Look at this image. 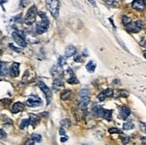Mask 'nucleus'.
<instances>
[{
	"mask_svg": "<svg viewBox=\"0 0 146 145\" xmlns=\"http://www.w3.org/2000/svg\"><path fill=\"white\" fill-rule=\"evenodd\" d=\"M39 15L41 18V21L37 23L36 30H37V32L39 34H42L48 30V26H49V22L44 13H39Z\"/></svg>",
	"mask_w": 146,
	"mask_h": 145,
	"instance_id": "nucleus-1",
	"label": "nucleus"
},
{
	"mask_svg": "<svg viewBox=\"0 0 146 145\" xmlns=\"http://www.w3.org/2000/svg\"><path fill=\"white\" fill-rule=\"evenodd\" d=\"M48 10L55 18H58L59 15V0H46Z\"/></svg>",
	"mask_w": 146,
	"mask_h": 145,
	"instance_id": "nucleus-2",
	"label": "nucleus"
},
{
	"mask_svg": "<svg viewBox=\"0 0 146 145\" xmlns=\"http://www.w3.org/2000/svg\"><path fill=\"white\" fill-rule=\"evenodd\" d=\"M37 17V7L36 5H31V8H29L26 15L24 18V23L27 25H31L36 20Z\"/></svg>",
	"mask_w": 146,
	"mask_h": 145,
	"instance_id": "nucleus-3",
	"label": "nucleus"
},
{
	"mask_svg": "<svg viewBox=\"0 0 146 145\" xmlns=\"http://www.w3.org/2000/svg\"><path fill=\"white\" fill-rule=\"evenodd\" d=\"M38 85H39L40 89L44 92V94H45V97H46V99H47V103L49 104L50 101H51V99H52V92H51V91H50L49 88L41 81H38Z\"/></svg>",
	"mask_w": 146,
	"mask_h": 145,
	"instance_id": "nucleus-4",
	"label": "nucleus"
},
{
	"mask_svg": "<svg viewBox=\"0 0 146 145\" xmlns=\"http://www.w3.org/2000/svg\"><path fill=\"white\" fill-rule=\"evenodd\" d=\"M126 29H127L128 31L130 32H138V31H140L143 27V23L141 22V21H137L135 23H130L128 25H126Z\"/></svg>",
	"mask_w": 146,
	"mask_h": 145,
	"instance_id": "nucleus-5",
	"label": "nucleus"
},
{
	"mask_svg": "<svg viewBox=\"0 0 146 145\" xmlns=\"http://www.w3.org/2000/svg\"><path fill=\"white\" fill-rule=\"evenodd\" d=\"M12 36H13V39H14V40L17 43V45H19L20 47H23V48L27 46V43H26V41H25L24 37L20 32H18V31H15V32H13Z\"/></svg>",
	"mask_w": 146,
	"mask_h": 145,
	"instance_id": "nucleus-6",
	"label": "nucleus"
},
{
	"mask_svg": "<svg viewBox=\"0 0 146 145\" xmlns=\"http://www.w3.org/2000/svg\"><path fill=\"white\" fill-rule=\"evenodd\" d=\"M42 104L41 99L37 97V96H31L27 101H26V105L28 107H31V108H35V107H39Z\"/></svg>",
	"mask_w": 146,
	"mask_h": 145,
	"instance_id": "nucleus-7",
	"label": "nucleus"
},
{
	"mask_svg": "<svg viewBox=\"0 0 146 145\" xmlns=\"http://www.w3.org/2000/svg\"><path fill=\"white\" fill-rule=\"evenodd\" d=\"M50 73H51L52 76L55 78V79H62L63 77V69H62V66H55L51 68V70H50Z\"/></svg>",
	"mask_w": 146,
	"mask_h": 145,
	"instance_id": "nucleus-8",
	"label": "nucleus"
},
{
	"mask_svg": "<svg viewBox=\"0 0 146 145\" xmlns=\"http://www.w3.org/2000/svg\"><path fill=\"white\" fill-rule=\"evenodd\" d=\"M113 95V90L112 89H107L103 91L102 92H100L98 95V99L100 101H104V100L108 98Z\"/></svg>",
	"mask_w": 146,
	"mask_h": 145,
	"instance_id": "nucleus-9",
	"label": "nucleus"
},
{
	"mask_svg": "<svg viewBox=\"0 0 146 145\" xmlns=\"http://www.w3.org/2000/svg\"><path fill=\"white\" fill-rule=\"evenodd\" d=\"M133 8H135L136 10H143L146 6L145 0H134V2L132 4Z\"/></svg>",
	"mask_w": 146,
	"mask_h": 145,
	"instance_id": "nucleus-10",
	"label": "nucleus"
},
{
	"mask_svg": "<svg viewBox=\"0 0 146 145\" xmlns=\"http://www.w3.org/2000/svg\"><path fill=\"white\" fill-rule=\"evenodd\" d=\"M92 112H93V114H94L95 116H96V117H103L105 109L102 108V107L98 106V105H95V106L93 107V108H92Z\"/></svg>",
	"mask_w": 146,
	"mask_h": 145,
	"instance_id": "nucleus-11",
	"label": "nucleus"
},
{
	"mask_svg": "<svg viewBox=\"0 0 146 145\" xmlns=\"http://www.w3.org/2000/svg\"><path fill=\"white\" fill-rule=\"evenodd\" d=\"M23 109H24V104L22 102H16L12 107V113L16 114V113L23 111Z\"/></svg>",
	"mask_w": 146,
	"mask_h": 145,
	"instance_id": "nucleus-12",
	"label": "nucleus"
},
{
	"mask_svg": "<svg viewBox=\"0 0 146 145\" xmlns=\"http://www.w3.org/2000/svg\"><path fill=\"white\" fill-rule=\"evenodd\" d=\"M130 109L127 108V107H122V108H120L119 109V114H120V117H121L122 119H126L129 115H130Z\"/></svg>",
	"mask_w": 146,
	"mask_h": 145,
	"instance_id": "nucleus-13",
	"label": "nucleus"
},
{
	"mask_svg": "<svg viewBox=\"0 0 146 145\" xmlns=\"http://www.w3.org/2000/svg\"><path fill=\"white\" fill-rule=\"evenodd\" d=\"M90 98L88 97H82L79 100V108L82 109H85L87 108L88 104L90 103Z\"/></svg>",
	"mask_w": 146,
	"mask_h": 145,
	"instance_id": "nucleus-14",
	"label": "nucleus"
},
{
	"mask_svg": "<svg viewBox=\"0 0 146 145\" xmlns=\"http://www.w3.org/2000/svg\"><path fill=\"white\" fill-rule=\"evenodd\" d=\"M76 48L73 45H69L66 47V51H65V55L66 58H70V56H73L75 53H76Z\"/></svg>",
	"mask_w": 146,
	"mask_h": 145,
	"instance_id": "nucleus-15",
	"label": "nucleus"
},
{
	"mask_svg": "<svg viewBox=\"0 0 146 145\" xmlns=\"http://www.w3.org/2000/svg\"><path fill=\"white\" fill-rule=\"evenodd\" d=\"M10 74L13 77H17L19 75V64L18 63H14L12 65L10 69Z\"/></svg>",
	"mask_w": 146,
	"mask_h": 145,
	"instance_id": "nucleus-16",
	"label": "nucleus"
},
{
	"mask_svg": "<svg viewBox=\"0 0 146 145\" xmlns=\"http://www.w3.org/2000/svg\"><path fill=\"white\" fill-rule=\"evenodd\" d=\"M61 99L62 100H69V99H71L72 97H73V92L71 91H69V90H66L64 91L62 93H61Z\"/></svg>",
	"mask_w": 146,
	"mask_h": 145,
	"instance_id": "nucleus-17",
	"label": "nucleus"
},
{
	"mask_svg": "<svg viewBox=\"0 0 146 145\" xmlns=\"http://www.w3.org/2000/svg\"><path fill=\"white\" fill-rule=\"evenodd\" d=\"M64 86V83H63L62 79H55L53 83V89L55 91H58L61 87Z\"/></svg>",
	"mask_w": 146,
	"mask_h": 145,
	"instance_id": "nucleus-18",
	"label": "nucleus"
},
{
	"mask_svg": "<svg viewBox=\"0 0 146 145\" xmlns=\"http://www.w3.org/2000/svg\"><path fill=\"white\" fill-rule=\"evenodd\" d=\"M29 120H30V124H33V126H36V125L39 124V122H40V117H38L36 115H33V114H31Z\"/></svg>",
	"mask_w": 146,
	"mask_h": 145,
	"instance_id": "nucleus-19",
	"label": "nucleus"
},
{
	"mask_svg": "<svg viewBox=\"0 0 146 145\" xmlns=\"http://www.w3.org/2000/svg\"><path fill=\"white\" fill-rule=\"evenodd\" d=\"M7 73H8V69L5 65V63L0 61V75H5Z\"/></svg>",
	"mask_w": 146,
	"mask_h": 145,
	"instance_id": "nucleus-20",
	"label": "nucleus"
},
{
	"mask_svg": "<svg viewBox=\"0 0 146 145\" xmlns=\"http://www.w3.org/2000/svg\"><path fill=\"white\" fill-rule=\"evenodd\" d=\"M95 68H96V64L93 62V61H90L88 63V64L86 65V69L88 72L90 73H93L95 71Z\"/></svg>",
	"mask_w": 146,
	"mask_h": 145,
	"instance_id": "nucleus-21",
	"label": "nucleus"
},
{
	"mask_svg": "<svg viewBox=\"0 0 146 145\" xmlns=\"http://www.w3.org/2000/svg\"><path fill=\"white\" fill-rule=\"evenodd\" d=\"M29 124H30V120H29V119H23V120L20 124V129L23 130L24 128H26Z\"/></svg>",
	"mask_w": 146,
	"mask_h": 145,
	"instance_id": "nucleus-22",
	"label": "nucleus"
},
{
	"mask_svg": "<svg viewBox=\"0 0 146 145\" xmlns=\"http://www.w3.org/2000/svg\"><path fill=\"white\" fill-rule=\"evenodd\" d=\"M134 128V124L131 122H125L123 124V129L124 130H131Z\"/></svg>",
	"mask_w": 146,
	"mask_h": 145,
	"instance_id": "nucleus-23",
	"label": "nucleus"
},
{
	"mask_svg": "<svg viewBox=\"0 0 146 145\" xmlns=\"http://www.w3.org/2000/svg\"><path fill=\"white\" fill-rule=\"evenodd\" d=\"M79 95H80V98L82 97H88L89 96V90L87 88H84V89H82L79 92Z\"/></svg>",
	"mask_w": 146,
	"mask_h": 145,
	"instance_id": "nucleus-24",
	"label": "nucleus"
},
{
	"mask_svg": "<svg viewBox=\"0 0 146 145\" xmlns=\"http://www.w3.org/2000/svg\"><path fill=\"white\" fill-rule=\"evenodd\" d=\"M111 116H112V111L110 110V109H105L103 117L105 119H107V120H110V119H111Z\"/></svg>",
	"mask_w": 146,
	"mask_h": 145,
	"instance_id": "nucleus-25",
	"label": "nucleus"
},
{
	"mask_svg": "<svg viewBox=\"0 0 146 145\" xmlns=\"http://www.w3.org/2000/svg\"><path fill=\"white\" fill-rule=\"evenodd\" d=\"M67 83L69 84H77V83H79V81H78V79L76 78V77L72 76V77H70L67 80Z\"/></svg>",
	"mask_w": 146,
	"mask_h": 145,
	"instance_id": "nucleus-26",
	"label": "nucleus"
},
{
	"mask_svg": "<svg viewBox=\"0 0 146 145\" xmlns=\"http://www.w3.org/2000/svg\"><path fill=\"white\" fill-rule=\"evenodd\" d=\"M31 139L36 142H40L41 141V135L38 134H33V135H31Z\"/></svg>",
	"mask_w": 146,
	"mask_h": 145,
	"instance_id": "nucleus-27",
	"label": "nucleus"
},
{
	"mask_svg": "<svg viewBox=\"0 0 146 145\" xmlns=\"http://www.w3.org/2000/svg\"><path fill=\"white\" fill-rule=\"evenodd\" d=\"M66 64V58L65 56H59L58 58V66H63Z\"/></svg>",
	"mask_w": 146,
	"mask_h": 145,
	"instance_id": "nucleus-28",
	"label": "nucleus"
},
{
	"mask_svg": "<svg viewBox=\"0 0 146 145\" xmlns=\"http://www.w3.org/2000/svg\"><path fill=\"white\" fill-rule=\"evenodd\" d=\"M122 22H123V23H124L125 26H126V25H128L130 23H132L131 19H130L129 17H127V16H125V15L123 16V18H122Z\"/></svg>",
	"mask_w": 146,
	"mask_h": 145,
	"instance_id": "nucleus-29",
	"label": "nucleus"
},
{
	"mask_svg": "<svg viewBox=\"0 0 146 145\" xmlns=\"http://www.w3.org/2000/svg\"><path fill=\"white\" fill-rule=\"evenodd\" d=\"M61 125L62 126H65V127H69V125H70V121H69V119H64V120H62Z\"/></svg>",
	"mask_w": 146,
	"mask_h": 145,
	"instance_id": "nucleus-30",
	"label": "nucleus"
},
{
	"mask_svg": "<svg viewBox=\"0 0 146 145\" xmlns=\"http://www.w3.org/2000/svg\"><path fill=\"white\" fill-rule=\"evenodd\" d=\"M118 94H119L118 96H120V97H127L129 93L126 91H125V90H122V91H118Z\"/></svg>",
	"mask_w": 146,
	"mask_h": 145,
	"instance_id": "nucleus-31",
	"label": "nucleus"
},
{
	"mask_svg": "<svg viewBox=\"0 0 146 145\" xmlns=\"http://www.w3.org/2000/svg\"><path fill=\"white\" fill-rule=\"evenodd\" d=\"M109 132L110 134H122V132L117 128H110Z\"/></svg>",
	"mask_w": 146,
	"mask_h": 145,
	"instance_id": "nucleus-32",
	"label": "nucleus"
},
{
	"mask_svg": "<svg viewBox=\"0 0 146 145\" xmlns=\"http://www.w3.org/2000/svg\"><path fill=\"white\" fill-rule=\"evenodd\" d=\"M129 141H130V138H129V137H127V136H124V137H122V142H123V144L128 143Z\"/></svg>",
	"mask_w": 146,
	"mask_h": 145,
	"instance_id": "nucleus-33",
	"label": "nucleus"
},
{
	"mask_svg": "<svg viewBox=\"0 0 146 145\" xmlns=\"http://www.w3.org/2000/svg\"><path fill=\"white\" fill-rule=\"evenodd\" d=\"M34 142H35L31 138V139H28L26 142H25V143L23 145H34Z\"/></svg>",
	"mask_w": 146,
	"mask_h": 145,
	"instance_id": "nucleus-34",
	"label": "nucleus"
},
{
	"mask_svg": "<svg viewBox=\"0 0 146 145\" xmlns=\"http://www.w3.org/2000/svg\"><path fill=\"white\" fill-rule=\"evenodd\" d=\"M5 137H6L5 132L3 129H1L0 130V139H4V138H5Z\"/></svg>",
	"mask_w": 146,
	"mask_h": 145,
	"instance_id": "nucleus-35",
	"label": "nucleus"
},
{
	"mask_svg": "<svg viewBox=\"0 0 146 145\" xmlns=\"http://www.w3.org/2000/svg\"><path fill=\"white\" fill-rule=\"evenodd\" d=\"M9 47H10L12 49H14L15 52H21V51H22V50H21L20 48H15L14 45H12V44H9Z\"/></svg>",
	"mask_w": 146,
	"mask_h": 145,
	"instance_id": "nucleus-36",
	"label": "nucleus"
},
{
	"mask_svg": "<svg viewBox=\"0 0 146 145\" xmlns=\"http://www.w3.org/2000/svg\"><path fill=\"white\" fill-rule=\"evenodd\" d=\"M74 61L75 62H82V58L81 56H74Z\"/></svg>",
	"mask_w": 146,
	"mask_h": 145,
	"instance_id": "nucleus-37",
	"label": "nucleus"
},
{
	"mask_svg": "<svg viewBox=\"0 0 146 145\" xmlns=\"http://www.w3.org/2000/svg\"><path fill=\"white\" fill-rule=\"evenodd\" d=\"M105 2H106L108 5H115V0H105Z\"/></svg>",
	"mask_w": 146,
	"mask_h": 145,
	"instance_id": "nucleus-38",
	"label": "nucleus"
},
{
	"mask_svg": "<svg viewBox=\"0 0 146 145\" xmlns=\"http://www.w3.org/2000/svg\"><path fill=\"white\" fill-rule=\"evenodd\" d=\"M141 127H142V129H143V131L144 132V133L146 134V124H141Z\"/></svg>",
	"mask_w": 146,
	"mask_h": 145,
	"instance_id": "nucleus-39",
	"label": "nucleus"
},
{
	"mask_svg": "<svg viewBox=\"0 0 146 145\" xmlns=\"http://www.w3.org/2000/svg\"><path fill=\"white\" fill-rule=\"evenodd\" d=\"M59 134H60L61 135H65V134H66V132H65V130L63 129V128H60V130H59Z\"/></svg>",
	"mask_w": 146,
	"mask_h": 145,
	"instance_id": "nucleus-40",
	"label": "nucleus"
},
{
	"mask_svg": "<svg viewBox=\"0 0 146 145\" xmlns=\"http://www.w3.org/2000/svg\"><path fill=\"white\" fill-rule=\"evenodd\" d=\"M68 139V138L66 137V136H64V137H63V138H61V142H66V140Z\"/></svg>",
	"mask_w": 146,
	"mask_h": 145,
	"instance_id": "nucleus-41",
	"label": "nucleus"
},
{
	"mask_svg": "<svg viewBox=\"0 0 146 145\" xmlns=\"http://www.w3.org/2000/svg\"><path fill=\"white\" fill-rule=\"evenodd\" d=\"M48 115V113L45 112V113H41V114H40V116H41V117H47Z\"/></svg>",
	"mask_w": 146,
	"mask_h": 145,
	"instance_id": "nucleus-42",
	"label": "nucleus"
},
{
	"mask_svg": "<svg viewBox=\"0 0 146 145\" xmlns=\"http://www.w3.org/2000/svg\"><path fill=\"white\" fill-rule=\"evenodd\" d=\"M88 1L90 3H92V5H95V0H88Z\"/></svg>",
	"mask_w": 146,
	"mask_h": 145,
	"instance_id": "nucleus-43",
	"label": "nucleus"
},
{
	"mask_svg": "<svg viewBox=\"0 0 146 145\" xmlns=\"http://www.w3.org/2000/svg\"><path fill=\"white\" fill-rule=\"evenodd\" d=\"M143 56H144V58H146V50H145V51L143 52Z\"/></svg>",
	"mask_w": 146,
	"mask_h": 145,
	"instance_id": "nucleus-44",
	"label": "nucleus"
},
{
	"mask_svg": "<svg viewBox=\"0 0 146 145\" xmlns=\"http://www.w3.org/2000/svg\"><path fill=\"white\" fill-rule=\"evenodd\" d=\"M2 54V50L1 49H0V55H1Z\"/></svg>",
	"mask_w": 146,
	"mask_h": 145,
	"instance_id": "nucleus-45",
	"label": "nucleus"
}]
</instances>
